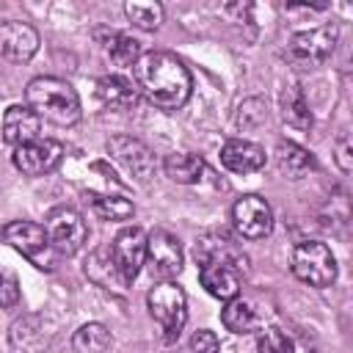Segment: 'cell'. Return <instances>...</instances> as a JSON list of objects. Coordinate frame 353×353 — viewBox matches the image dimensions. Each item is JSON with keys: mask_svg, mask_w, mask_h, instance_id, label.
Returning <instances> with one entry per match:
<instances>
[{"mask_svg": "<svg viewBox=\"0 0 353 353\" xmlns=\"http://www.w3.org/2000/svg\"><path fill=\"white\" fill-rule=\"evenodd\" d=\"M124 14L130 17V22L132 25H138V28H143V30H157L160 28V22H163V6L160 3H146V0H130L127 6H124Z\"/></svg>", "mask_w": 353, "mask_h": 353, "instance_id": "4316f807", "label": "cell"}, {"mask_svg": "<svg viewBox=\"0 0 353 353\" xmlns=\"http://www.w3.org/2000/svg\"><path fill=\"white\" fill-rule=\"evenodd\" d=\"M336 25H323L312 30H301L287 44V58L295 66H320L331 58L336 47Z\"/></svg>", "mask_w": 353, "mask_h": 353, "instance_id": "8992f818", "label": "cell"}, {"mask_svg": "<svg viewBox=\"0 0 353 353\" xmlns=\"http://www.w3.org/2000/svg\"><path fill=\"white\" fill-rule=\"evenodd\" d=\"M25 99H28V108L39 119H44L55 127H72L80 121V113H83L77 91L66 80L50 77V74L33 77L25 88Z\"/></svg>", "mask_w": 353, "mask_h": 353, "instance_id": "7a4b0ae2", "label": "cell"}, {"mask_svg": "<svg viewBox=\"0 0 353 353\" xmlns=\"http://www.w3.org/2000/svg\"><path fill=\"white\" fill-rule=\"evenodd\" d=\"M199 281L210 295H215L221 301H232L240 292L243 273L232 265H201L199 268Z\"/></svg>", "mask_w": 353, "mask_h": 353, "instance_id": "2e32d148", "label": "cell"}, {"mask_svg": "<svg viewBox=\"0 0 353 353\" xmlns=\"http://www.w3.org/2000/svg\"><path fill=\"white\" fill-rule=\"evenodd\" d=\"M273 154H276V165H279V171H281L287 179H303L309 171L317 168L314 154H312L309 149L292 143V141H279V146H276Z\"/></svg>", "mask_w": 353, "mask_h": 353, "instance_id": "ac0fdd59", "label": "cell"}, {"mask_svg": "<svg viewBox=\"0 0 353 353\" xmlns=\"http://www.w3.org/2000/svg\"><path fill=\"white\" fill-rule=\"evenodd\" d=\"M41 119L28 108V105H11L3 113V141L11 143L14 149L22 143H30L39 138Z\"/></svg>", "mask_w": 353, "mask_h": 353, "instance_id": "9a60e30c", "label": "cell"}, {"mask_svg": "<svg viewBox=\"0 0 353 353\" xmlns=\"http://www.w3.org/2000/svg\"><path fill=\"white\" fill-rule=\"evenodd\" d=\"M232 223L240 237L245 240H262L273 229V210L262 196H240L232 204Z\"/></svg>", "mask_w": 353, "mask_h": 353, "instance_id": "9c48e42d", "label": "cell"}, {"mask_svg": "<svg viewBox=\"0 0 353 353\" xmlns=\"http://www.w3.org/2000/svg\"><path fill=\"white\" fill-rule=\"evenodd\" d=\"M39 50V33L28 22H3L0 25V58L8 63H28Z\"/></svg>", "mask_w": 353, "mask_h": 353, "instance_id": "4fadbf2b", "label": "cell"}, {"mask_svg": "<svg viewBox=\"0 0 353 353\" xmlns=\"http://www.w3.org/2000/svg\"><path fill=\"white\" fill-rule=\"evenodd\" d=\"M143 256H146V232L141 226H124L110 243V259L121 281H132L141 273Z\"/></svg>", "mask_w": 353, "mask_h": 353, "instance_id": "8fae6325", "label": "cell"}, {"mask_svg": "<svg viewBox=\"0 0 353 353\" xmlns=\"http://www.w3.org/2000/svg\"><path fill=\"white\" fill-rule=\"evenodd\" d=\"M44 232H47V243L63 256L77 254L88 240V226L83 215L72 207H52L44 218Z\"/></svg>", "mask_w": 353, "mask_h": 353, "instance_id": "5b68a950", "label": "cell"}, {"mask_svg": "<svg viewBox=\"0 0 353 353\" xmlns=\"http://www.w3.org/2000/svg\"><path fill=\"white\" fill-rule=\"evenodd\" d=\"M143 265L149 268V273L154 279H163V281H171L174 276H179V270H182V245H179L176 234H171L168 229H152L146 234Z\"/></svg>", "mask_w": 353, "mask_h": 353, "instance_id": "52a82bcc", "label": "cell"}, {"mask_svg": "<svg viewBox=\"0 0 353 353\" xmlns=\"http://www.w3.org/2000/svg\"><path fill=\"white\" fill-rule=\"evenodd\" d=\"M193 256L196 265H232L237 268L243 276L248 273V256L243 254V248L223 232H207L196 240L193 245Z\"/></svg>", "mask_w": 353, "mask_h": 353, "instance_id": "30bf717a", "label": "cell"}, {"mask_svg": "<svg viewBox=\"0 0 353 353\" xmlns=\"http://www.w3.org/2000/svg\"><path fill=\"white\" fill-rule=\"evenodd\" d=\"M256 350H259V353H301L298 342H295L287 331H281V328H276V325H268V328L259 331V336H256Z\"/></svg>", "mask_w": 353, "mask_h": 353, "instance_id": "83f0119b", "label": "cell"}, {"mask_svg": "<svg viewBox=\"0 0 353 353\" xmlns=\"http://www.w3.org/2000/svg\"><path fill=\"white\" fill-rule=\"evenodd\" d=\"M91 207L102 221H130L135 215L132 201H127L124 196H91Z\"/></svg>", "mask_w": 353, "mask_h": 353, "instance_id": "484cf974", "label": "cell"}, {"mask_svg": "<svg viewBox=\"0 0 353 353\" xmlns=\"http://www.w3.org/2000/svg\"><path fill=\"white\" fill-rule=\"evenodd\" d=\"M221 323L232 334H251V331L259 328V314H256V309L248 301L232 298V301H226V306L221 312Z\"/></svg>", "mask_w": 353, "mask_h": 353, "instance_id": "603a6c76", "label": "cell"}, {"mask_svg": "<svg viewBox=\"0 0 353 353\" xmlns=\"http://www.w3.org/2000/svg\"><path fill=\"white\" fill-rule=\"evenodd\" d=\"M3 237H6V243H8L11 248H17L19 254H25V256H30V259H33L41 248L50 245L44 226H39V223H33V221H11V223H6V226H3Z\"/></svg>", "mask_w": 353, "mask_h": 353, "instance_id": "e0dca14e", "label": "cell"}, {"mask_svg": "<svg viewBox=\"0 0 353 353\" xmlns=\"http://www.w3.org/2000/svg\"><path fill=\"white\" fill-rule=\"evenodd\" d=\"M221 165L232 174H254L265 165V149L245 138H232L221 146Z\"/></svg>", "mask_w": 353, "mask_h": 353, "instance_id": "5bb4252c", "label": "cell"}, {"mask_svg": "<svg viewBox=\"0 0 353 353\" xmlns=\"http://www.w3.org/2000/svg\"><path fill=\"white\" fill-rule=\"evenodd\" d=\"M279 99H281V119L290 127H295V130H309L312 127V110H309V102H306L303 88L298 83L284 85Z\"/></svg>", "mask_w": 353, "mask_h": 353, "instance_id": "44dd1931", "label": "cell"}, {"mask_svg": "<svg viewBox=\"0 0 353 353\" xmlns=\"http://www.w3.org/2000/svg\"><path fill=\"white\" fill-rule=\"evenodd\" d=\"M17 171H22L25 176H44L50 171H55L63 160V143L52 141V138H36L30 143H22L14 149L11 154Z\"/></svg>", "mask_w": 353, "mask_h": 353, "instance_id": "ba28073f", "label": "cell"}, {"mask_svg": "<svg viewBox=\"0 0 353 353\" xmlns=\"http://www.w3.org/2000/svg\"><path fill=\"white\" fill-rule=\"evenodd\" d=\"M19 303V281L14 273L0 270V306L3 309H14Z\"/></svg>", "mask_w": 353, "mask_h": 353, "instance_id": "f546056e", "label": "cell"}, {"mask_svg": "<svg viewBox=\"0 0 353 353\" xmlns=\"http://www.w3.org/2000/svg\"><path fill=\"white\" fill-rule=\"evenodd\" d=\"M105 52L110 55L113 63L119 66H132L138 58H141V44L130 36V33H121V30H108L105 39H99Z\"/></svg>", "mask_w": 353, "mask_h": 353, "instance_id": "cb8c5ba5", "label": "cell"}, {"mask_svg": "<svg viewBox=\"0 0 353 353\" xmlns=\"http://www.w3.org/2000/svg\"><path fill=\"white\" fill-rule=\"evenodd\" d=\"M218 350H221V342H218L215 331L201 328L190 336V353H218Z\"/></svg>", "mask_w": 353, "mask_h": 353, "instance_id": "4dcf8cb0", "label": "cell"}, {"mask_svg": "<svg viewBox=\"0 0 353 353\" xmlns=\"http://www.w3.org/2000/svg\"><path fill=\"white\" fill-rule=\"evenodd\" d=\"M72 347L77 353H105L110 347V331L102 323H85L74 331Z\"/></svg>", "mask_w": 353, "mask_h": 353, "instance_id": "d4e9b609", "label": "cell"}, {"mask_svg": "<svg viewBox=\"0 0 353 353\" xmlns=\"http://www.w3.org/2000/svg\"><path fill=\"white\" fill-rule=\"evenodd\" d=\"M234 121H237V127H243V130H254V127H259V124L268 121V105H265L262 99H245V102L237 108Z\"/></svg>", "mask_w": 353, "mask_h": 353, "instance_id": "f1b7e54d", "label": "cell"}, {"mask_svg": "<svg viewBox=\"0 0 353 353\" xmlns=\"http://www.w3.org/2000/svg\"><path fill=\"white\" fill-rule=\"evenodd\" d=\"M336 165H339L342 174H350V168H353V146H350L347 135H342L336 141Z\"/></svg>", "mask_w": 353, "mask_h": 353, "instance_id": "1f68e13d", "label": "cell"}, {"mask_svg": "<svg viewBox=\"0 0 353 353\" xmlns=\"http://www.w3.org/2000/svg\"><path fill=\"white\" fill-rule=\"evenodd\" d=\"M163 168H165V176L179 182V185H193L201 179V171H204V160L193 152H174L163 160Z\"/></svg>", "mask_w": 353, "mask_h": 353, "instance_id": "7402d4cb", "label": "cell"}, {"mask_svg": "<svg viewBox=\"0 0 353 353\" xmlns=\"http://www.w3.org/2000/svg\"><path fill=\"white\" fill-rule=\"evenodd\" d=\"M292 273L309 287H331L336 281V259L320 240H303L292 248Z\"/></svg>", "mask_w": 353, "mask_h": 353, "instance_id": "277c9868", "label": "cell"}, {"mask_svg": "<svg viewBox=\"0 0 353 353\" xmlns=\"http://www.w3.org/2000/svg\"><path fill=\"white\" fill-rule=\"evenodd\" d=\"M108 152H110V157L119 160L138 182L152 179V174L157 171V157H154V152H152L143 141H138V138H132V135H113V138H108Z\"/></svg>", "mask_w": 353, "mask_h": 353, "instance_id": "7c38bea8", "label": "cell"}, {"mask_svg": "<svg viewBox=\"0 0 353 353\" xmlns=\"http://www.w3.org/2000/svg\"><path fill=\"white\" fill-rule=\"evenodd\" d=\"M146 306H149V314L154 317V323L163 328L165 339L168 342L176 339L179 331L188 323V298H185V290L176 281H160V284H154L149 290Z\"/></svg>", "mask_w": 353, "mask_h": 353, "instance_id": "3957f363", "label": "cell"}, {"mask_svg": "<svg viewBox=\"0 0 353 353\" xmlns=\"http://www.w3.org/2000/svg\"><path fill=\"white\" fill-rule=\"evenodd\" d=\"M11 347L14 353H41L44 350V323L39 314H22L19 320H14L11 331H8Z\"/></svg>", "mask_w": 353, "mask_h": 353, "instance_id": "d6986e66", "label": "cell"}, {"mask_svg": "<svg viewBox=\"0 0 353 353\" xmlns=\"http://www.w3.org/2000/svg\"><path fill=\"white\" fill-rule=\"evenodd\" d=\"M132 85L135 91L160 110H176L188 102L193 80L188 66L165 50L141 52L132 63Z\"/></svg>", "mask_w": 353, "mask_h": 353, "instance_id": "6da1fadb", "label": "cell"}, {"mask_svg": "<svg viewBox=\"0 0 353 353\" xmlns=\"http://www.w3.org/2000/svg\"><path fill=\"white\" fill-rule=\"evenodd\" d=\"M97 97L116 110H130L138 102V91L132 85V80L121 77V74H105L97 80Z\"/></svg>", "mask_w": 353, "mask_h": 353, "instance_id": "ffe728a7", "label": "cell"}]
</instances>
